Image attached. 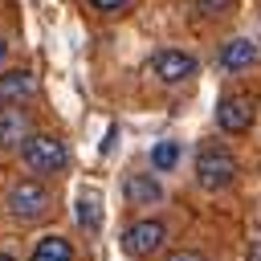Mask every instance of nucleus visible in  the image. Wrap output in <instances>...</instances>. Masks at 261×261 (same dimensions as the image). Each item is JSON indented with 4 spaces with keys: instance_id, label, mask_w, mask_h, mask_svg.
I'll return each mask as SVG.
<instances>
[{
    "instance_id": "14",
    "label": "nucleus",
    "mask_w": 261,
    "mask_h": 261,
    "mask_svg": "<svg viewBox=\"0 0 261 261\" xmlns=\"http://www.w3.org/2000/svg\"><path fill=\"white\" fill-rule=\"evenodd\" d=\"M196 8H200L204 16H216V12H224V8H232V0H196Z\"/></svg>"
},
{
    "instance_id": "10",
    "label": "nucleus",
    "mask_w": 261,
    "mask_h": 261,
    "mask_svg": "<svg viewBox=\"0 0 261 261\" xmlns=\"http://www.w3.org/2000/svg\"><path fill=\"white\" fill-rule=\"evenodd\" d=\"M33 73L29 69H8L0 73V106H20L29 94H33Z\"/></svg>"
},
{
    "instance_id": "3",
    "label": "nucleus",
    "mask_w": 261,
    "mask_h": 261,
    "mask_svg": "<svg viewBox=\"0 0 261 261\" xmlns=\"http://www.w3.org/2000/svg\"><path fill=\"white\" fill-rule=\"evenodd\" d=\"M163 245H167V224L155 220V216H143V220H135V224L122 232L126 257H155Z\"/></svg>"
},
{
    "instance_id": "7",
    "label": "nucleus",
    "mask_w": 261,
    "mask_h": 261,
    "mask_svg": "<svg viewBox=\"0 0 261 261\" xmlns=\"http://www.w3.org/2000/svg\"><path fill=\"white\" fill-rule=\"evenodd\" d=\"M253 61H257V41H249V37H232V41H224L220 53H216V65H220L224 73H241V69H249Z\"/></svg>"
},
{
    "instance_id": "8",
    "label": "nucleus",
    "mask_w": 261,
    "mask_h": 261,
    "mask_svg": "<svg viewBox=\"0 0 261 261\" xmlns=\"http://www.w3.org/2000/svg\"><path fill=\"white\" fill-rule=\"evenodd\" d=\"M122 196H126V204H159L163 188H159V179L151 171H130L122 179Z\"/></svg>"
},
{
    "instance_id": "15",
    "label": "nucleus",
    "mask_w": 261,
    "mask_h": 261,
    "mask_svg": "<svg viewBox=\"0 0 261 261\" xmlns=\"http://www.w3.org/2000/svg\"><path fill=\"white\" fill-rule=\"evenodd\" d=\"M167 261H208L200 249H175V253H167Z\"/></svg>"
},
{
    "instance_id": "6",
    "label": "nucleus",
    "mask_w": 261,
    "mask_h": 261,
    "mask_svg": "<svg viewBox=\"0 0 261 261\" xmlns=\"http://www.w3.org/2000/svg\"><path fill=\"white\" fill-rule=\"evenodd\" d=\"M151 69H155L159 82H184V77L196 73V57L184 53V49H163V53H155Z\"/></svg>"
},
{
    "instance_id": "13",
    "label": "nucleus",
    "mask_w": 261,
    "mask_h": 261,
    "mask_svg": "<svg viewBox=\"0 0 261 261\" xmlns=\"http://www.w3.org/2000/svg\"><path fill=\"white\" fill-rule=\"evenodd\" d=\"M77 220H82L86 228H98V224H102V208H98V196H94V192H82V196H77Z\"/></svg>"
},
{
    "instance_id": "12",
    "label": "nucleus",
    "mask_w": 261,
    "mask_h": 261,
    "mask_svg": "<svg viewBox=\"0 0 261 261\" xmlns=\"http://www.w3.org/2000/svg\"><path fill=\"white\" fill-rule=\"evenodd\" d=\"M179 163V143L175 139H159L151 147V171H171Z\"/></svg>"
},
{
    "instance_id": "17",
    "label": "nucleus",
    "mask_w": 261,
    "mask_h": 261,
    "mask_svg": "<svg viewBox=\"0 0 261 261\" xmlns=\"http://www.w3.org/2000/svg\"><path fill=\"white\" fill-rule=\"evenodd\" d=\"M245 261H261V237H257V241H249V249H245Z\"/></svg>"
},
{
    "instance_id": "19",
    "label": "nucleus",
    "mask_w": 261,
    "mask_h": 261,
    "mask_svg": "<svg viewBox=\"0 0 261 261\" xmlns=\"http://www.w3.org/2000/svg\"><path fill=\"white\" fill-rule=\"evenodd\" d=\"M0 261H16V257H8V253H0Z\"/></svg>"
},
{
    "instance_id": "1",
    "label": "nucleus",
    "mask_w": 261,
    "mask_h": 261,
    "mask_svg": "<svg viewBox=\"0 0 261 261\" xmlns=\"http://www.w3.org/2000/svg\"><path fill=\"white\" fill-rule=\"evenodd\" d=\"M192 171H196V184H200L204 192H224V188L237 179V159H232V151H228L224 143L204 139V143L196 147Z\"/></svg>"
},
{
    "instance_id": "4",
    "label": "nucleus",
    "mask_w": 261,
    "mask_h": 261,
    "mask_svg": "<svg viewBox=\"0 0 261 261\" xmlns=\"http://www.w3.org/2000/svg\"><path fill=\"white\" fill-rule=\"evenodd\" d=\"M4 204H8V212H12L16 220H37V216H45V208H49V192H45V184H37V179H20V184L8 188Z\"/></svg>"
},
{
    "instance_id": "11",
    "label": "nucleus",
    "mask_w": 261,
    "mask_h": 261,
    "mask_svg": "<svg viewBox=\"0 0 261 261\" xmlns=\"http://www.w3.org/2000/svg\"><path fill=\"white\" fill-rule=\"evenodd\" d=\"M29 261H73V249H69L65 237H45V241L33 249Z\"/></svg>"
},
{
    "instance_id": "18",
    "label": "nucleus",
    "mask_w": 261,
    "mask_h": 261,
    "mask_svg": "<svg viewBox=\"0 0 261 261\" xmlns=\"http://www.w3.org/2000/svg\"><path fill=\"white\" fill-rule=\"evenodd\" d=\"M4 57H8V41H0V61H4Z\"/></svg>"
},
{
    "instance_id": "9",
    "label": "nucleus",
    "mask_w": 261,
    "mask_h": 261,
    "mask_svg": "<svg viewBox=\"0 0 261 261\" xmlns=\"http://www.w3.org/2000/svg\"><path fill=\"white\" fill-rule=\"evenodd\" d=\"M20 139H33L29 130V114L20 106H0V147H16ZM24 147V143H20Z\"/></svg>"
},
{
    "instance_id": "2",
    "label": "nucleus",
    "mask_w": 261,
    "mask_h": 261,
    "mask_svg": "<svg viewBox=\"0 0 261 261\" xmlns=\"http://www.w3.org/2000/svg\"><path fill=\"white\" fill-rule=\"evenodd\" d=\"M20 159L29 171H41V175H53L69 163V151H65V139L57 135H45V130H33V139H24L20 147Z\"/></svg>"
},
{
    "instance_id": "5",
    "label": "nucleus",
    "mask_w": 261,
    "mask_h": 261,
    "mask_svg": "<svg viewBox=\"0 0 261 261\" xmlns=\"http://www.w3.org/2000/svg\"><path fill=\"white\" fill-rule=\"evenodd\" d=\"M216 126L228 135H241L253 126V98L249 94H224L216 102Z\"/></svg>"
},
{
    "instance_id": "16",
    "label": "nucleus",
    "mask_w": 261,
    "mask_h": 261,
    "mask_svg": "<svg viewBox=\"0 0 261 261\" xmlns=\"http://www.w3.org/2000/svg\"><path fill=\"white\" fill-rule=\"evenodd\" d=\"M90 4H94V8H102V12H118L126 0H90Z\"/></svg>"
}]
</instances>
